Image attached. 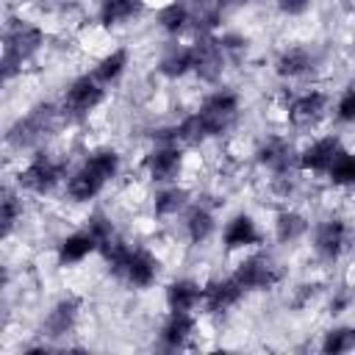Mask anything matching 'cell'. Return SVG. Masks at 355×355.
I'll list each match as a JSON object with an SVG mask.
<instances>
[{"mask_svg":"<svg viewBox=\"0 0 355 355\" xmlns=\"http://www.w3.org/2000/svg\"><path fill=\"white\" fill-rule=\"evenodd\" d=\"M308 233H311V222L305 214H300L294 208H283L275 216V239L280 244H294V241L305 239Z\"/></svg>","mask_w":355,"mask_h":355,"instance_id":"cell-22","label":"cell"},{"mask_svg":"<svg viewBox=\"0 0 355 355\" xmlns=\"http://www.w3.org/2000/svg\"><path fill=\"white\" fill-rule=\"evenodd\" d=\"M144 0H97V22L103 28H116L139 17Z\"/></svg>","mask_w":355,"mask_h":355,"instance_id":"cell-21","label":"cell"},{"mask_svg":"<svg viewBox=\"0 0 355 355\" xmlns=\"http://www.w3.org/2000/svg\"><path fill=\"white\" fill-rule=\"evenodd\" d=\"M322 352L327 355H341V352H352L355 349V324H336L322 336L319 344Z\"/></svg>","mask_w":355,"mask_h":355,"instance_id":"cell-27","label":"cell"},{"mask_svg":"<svg viewBox=\"0 0 355 355\" xmlns=\"http://www.w3.org/2000/svg\"><path fill=\"white\" fill-rule=\"evenodd\" d=\"M341 147H344V144H341V139H338L336 133L316 136V139H311L305 147L297 150V169L305 172V175H324Z\"/></svg>","mask_w":355,"mask_h":355,"instance_id":"cell-8","label":"cell"},{"mask_svg":"<svg viewBox=\"0 0 355 355\" xmlns=\"http://www.w3.org/2000/svg\"><path fill=\"white\" fill-rule=\"evenodd\" d=\"M22 219V200L11 191L3 194V208H0V222H3V233L8 236L14 230V225Z\"/></svg>","mask_w":355,"mask_h":355,"instance_id":"cell-28","label":"cell"},{"mask_svg":"<svg viewBox=\"0 0 355 355\" xmlns=\"http://www.w3.org/2000/svg\"><path fill=\"white\" fill-rule=\"evenodd\" d=\"M67 178H64V164L61 161H55V158H50V155H36V158H31L22 169H19V175H17V183H19V189H25V191H31V194H50L58 183H64Z\"/></svg>","mask_w":355,"mask_h":355,"instance_id":"cell-5","label":"cell"},{"mask_svg":"<svg viewBox=\"0 0 355 355\" xmlns=\"http://www.w3.org/2000/svg\"><path fill=\"white\" fill-rule=\"evenodd\" d=\"M191 22H194V11L186 0H166L155 11V25L166 36H180L186 28H191Z\"/></svg>","mask_w":355,"mask_h":355,"instance_id":"cell-17","label":"cell"},{"mask_svg":"<svg viewBox=\"0 0 355 355\" xmlns=\"http://www.w3.org/2000/svg\"><path fill=\"white\" fill-rule=\"evenodd\" d=\"M197 333V319L194 313H169L166 322L158 330V338L166 349H180L189 344V338Z\"/></svg>","mask_w":355,"mask_h":355,"instance_id":"cell-18","label":"cell"},{"mask_svg":"<svg viewBox=\"0 0 355 355\" xmlns=\"http://www.w3.org/2000/svg\"><path fill=\"white\" fill-rule=\"evenodd\" d=\"M311 3L313 0H275V8L288 17V19H297V17H305L311 11Z\"/></svg>","mask_w":355,"mask_h":355,"instance_id":"cell-30","label":"cell"},{"mask_svg":"<svg viewBox=\"0 0 355 355\" xmlns=\"http://www.w3.org/2000/svg\"><path fill=\"white\" fill-rule=\"evenodd\" d=\"M205 286V294H202V311L205 313H227L230 308H236L241 302V297L247 294L241 288V283L227 275V277H214Z\"/></svg>","mask_w":355,"mask_h":355,"instance_id":"cell-14","label":"cell"},{"mask_svg":"<svg viewBox=\"0 0 355 355\" xmlns=\"http://www.w3.org/2000/svg\"><path fill=\"white\" fill-rule=\"evenodd\" d=\"M349 244V225L341 216H324L313 225V252L322 261H338Z\"/></svg>","mask_w":355,"mask_h":355,"instance_id":"cell-7","label":"cell"},{"mask_svg":"<svg viewBox=\"0 0 355 355\" xmlns=\"http://www.w3.org/2000/svg\"><path fill=\"white\" fill-rule=\"evenodd\" d=\"M214 230H216V219H214V214H211L205 205H191V208L186 211L183 233H186V239H189L191 244L208 241V239L214 236Z\"/></svg>","mask_w":355,"mask_h":355,"instance_id":"cell-24","label":"cell"},{"mask_svg":"<svg viewBox=\"0 0 355 355\" xmlns=\"http://www.w3.org/2000/svg\"><path fill=\"white\" fill-rule=\"evenodd\" d=\"M44 44V31L28 19L11 22L6 31V47H3V67L6 75H11L14 67H22L39 47Z\"/></svg>","mask_w":355,"mask_h":355,"instance_id":"cell-2","label":"cell"},{"mask_svg":"<svg viewBox=\"0 0 355 355\" xmlns=\"http://www.w3.org/2000/svg\"><path fill=\"white\" fill-rule=\"evenodd\" d=\"M92 252H97V239L89 227H80V230H72L67 233L58 247H55V258L61 266H75V263H83Z\"/></svg>","mask_w":355,"mask_h":355,"instance_id":"cell-15","label":"cell"},{"mask_svg":"<svg viewBox=\"0 0 355 355\" xmlns=\"http://www.w3.org/2000/svg\"><path fill=\"white\" fill-rule=\"evenodd\" d=\"M103 103H105V86L92 72H86V75H78V78L69 80V86L64 92V100H61V108H64L67 116L83 119L92 111H97Z\"/></svg>","mask_w":355,"mask_h":355,"instance_id":"cell-3","label":"cell"},{"mask_svg":"<svg viewBox=\"0 0 355 355\" xmlns=\"http://www.w3.org/2000/svg\"><path fill=\"white\" fill-rule=\"evenodd\" d=\"M261 241H263V233H261L258 222H255L250 214H244V211L233 214V216L225 222V227H222V247H225L227 252L250 250V247H258Z\"/></svg>","mask_w":355,"mask_h":355,"instance_id":"cell-13","label":"cell"},{"mask_svg":"<svg viewBox=\"0 0 355 355\" xmlns=\"http://www.w3.org/2000/svg\"><path fill=\"white\" fill-rule=\"evenodd\" d=\"M233 277L241 283L244 291H266V288H275L277 280H280V269L277 263L263 255V252H252L247 258L239 261V266L233 269Z\"/></svg>","mask_w":355,"mask_h":355,"instance_id":"cell-6","label":"cell"},{"mask_svg":"<svg viewBox=\"0 0 355 355\" xmlns=\"http://www.w3.org/2000/svg\"><path fill=\"white\" fill-rule=\"evenodd\" d=\"M119 169H122V155L114 147H94L67 175L64 189L72 202H92L105 191V186L119 175Z\"/></svg>","mask_w":355,"mask_h":355,"instance_id":"cell-1","label":"cell"},{"mask_svg":"<svg viewBox=\"0 0 355 355\" xmlns=\"http://www.w3.org/2000/svg\"><path fill=\"white\" fill-rule=\"evenodd\" d=\"M333 114H336V119L341 125H355V80L347 83V89L338 94Z\"/></svg>","mask_w":355,"mask_h":355,"instance_id":"cell-29","label":"cell"},{"mask_svg":"<svg viewBox=\"0 0 355 355\" xmlns=\"http://www.w3.org/2000/svg\"><path fill=\"white\" fill-rule=\"evenodd\" d=\"M158 275H161V261L147 247H133L116 277L125 280L130 288H150L155 286Z\"/></svg>","mask_w":355,"mask_h":355,"instance_id":"cell-10","label":"cell"},{"mask_svg":"<svg viewBox=\"0 0 355 355\" xmlns=\"http://www.w3.org/2000/svg\"><path fill=\"white\" fill-rule=\"evenodd\" d=\"M78 313H80V302L78 300H61L50 313H47V319H44V327H47V336H53V338H58V336H67V333H72V327H75V322H78Z\"/></svg>","mask_w":355,"mask_h":355,"instance_id":"cell-25","label":"cell"},{"mask_svg":"<svg viewBox=\"0 0 355 355\" xmlns=\"http://www.w3.org/2000/svg\"><path fill=\"white\" fill-rule=\"evenodd\" d=\"M189 200H191V191L186 186L164 183V189L155 191V197H153V214L158 219H172L189 208Z\"/></svg>","mask_w":355,"mask_h":355,"instance_id":"cell-19","label":"cell"},{"mask_svg":"<svg viewBox=\"0 0 355 355\" xmlns=\"http://www.w3.org/2000/svg\"><path fill=\"white\" fill-rule=\"evenodd\" d=\"M128 67H130V50H128V47H114V50H108V53H103V55L97 58L92 75H94L103 86H111V83H116V80L128 72Z\"/></svg>","mask_w":355,"mask_h":355,"instance_id":"cell-20","label":"cell"},{"mask_svg":"<svg viewBox=\"0 0 355 355\" xmlns=\"http://www.w3.org/2000/svg\"><path fill=\"white\" fill-rule=\"evenodd\" d=\"M330 108V97L322 89H308L302 94H294L286 105V119L291 128H313Z\"/></svg>","mask_w":355,"mask_h":355,"instance_id":"cell-9","label":"cell"},{"mask_svg":"<svg viewBox=\"0 0 355 355\" xmlns=\"http://www.w3.org/2000/svg\"><path fill=\"white\" fill-rule=\"evenodd\" d=\"M205 286L191 277H175L164 288V305L169 313H197L202 308Z\"/></svg>","mask_w":355,"mask_h":355,"instance_id":"cell-12","label":"cell"},{"mask_svg":"<svg viewBox=\"0 0 355 355\" xmlns=\"http://www.w3.org/2000/svg\"><path fill=\"white\" fill-rule=\"evenodd\" d=\"M255 161H258L266 172L283 178L288 169L297 166V150H294V144H291L286 136H266V139L258 144V150H255Z\"/></svg>","mask_w":355,"mask_h":355,"instance_id":"cell-11","label":"cell"},{"mask_svg":"<svg viewBox=\"0 0 355 355\" xmlns=\"http://www.w3.org/2000/svg\"><path fill=\"white\" fill-rule=\"evenodd\" d=\"M324 178L330 180V186L336 189H355V150L341 147L333 158V164L327 166Z\"/></svg>","mask_w":355,"mask_h":355,"instance_id":"cell-26","label":"cell"},{"mask_svg":"<svg viewBox=\"0 0 355 355\" xmlns=\"http://www.w3.org/2000/svg\"><path fill=\"white\" fill-rule=\"evenodd\" d=\"M189 72H194V53H191V44H180V42H172L161 58H158V75H164L166 80H178V78H186Z\"/></svg>","mask_w":355,"mask_h":355,"instance_id":"cell-16","label":"cell"},{"mask_svg":"<svg viewBox=\"0 0 355 355\" xmlns=\"http://www.w3.org/2000/svg\"><path fill=\"white\" fill-rule=\"evenodd\" d=\"M311 67H313L311 50H305V47H288V50H283V53L277 55V61H275V75L283 78V80H297V78H302Z\"/></svg>","mask_w":355,"mask_h":355,"instance_id":"cell-23","label":"cell"},{"mask_svg":"<svg viewBox=\"0 0 355 355\" xmlns=\"http://www.w3.org/2000/svg\"><path fill=\"white\" fill-rule=\"evenodd\" d=\"M183 144L178 141H158L144 158H141V169L153 183H178L180 172H183Z\"/></svg>","mask_w":355,"mask_h":355,"instance_id":"cell-4","label":"cell"}]
</instances>
